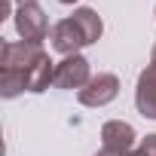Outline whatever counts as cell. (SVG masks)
<instances>
[{
    "label": "cell",
    "instance_id": "52a82bcc",
    "mask_svg": "<svg viewBox=\"0 0 156 156\" xmlns=\"http://www.w3.org/2000/svg\"><path fill=\"white\" fill-rule=\"evenodd\" d=\"M101 141H104V147H107V150L132 153V147H135L138 135H135V129H132L129 122H122V119H110V122H104V126H101Z\"/></svg>",
    "mask_w": 156,
    "mask_h": 156
},
{
    "label": "cell",
    "instance_id": "9a60e30c",
    "mask_svg": "<svg viewBox=\"0 0 156 156\" xmlns=\"http://www.w3.org/2000/svg\"><path fill=\"white\" fill-rule=\"evenodd\" d=\"M25 3H37V0H19V6H25Z\"/></svg>",
    "mask_w": 156,
    "mask_h": 156
},
{
    "label": "cell",
    "instance_id": "4fadbf2b",
    "mask_svg": "<svg viewBox=\"0 0 156 156\" xmlns=\"http://www.w3.org/2000/svg\"><path fill=\"white\" fill-rule=\"evenodd\" d=\"M129 156H147V153H144V150H141V147H138V150H132V153H129Z\"/></svg>",
    "mask_w": 156,
    "mask_h": 156
},
{
    "label": "cell",
    "instance_id": "7a4b0ae2",
    "mask_svg": "<svg viewBox=\"0 0 156 156\" xmlns=\"http://www.w3.org/2000/svg\"><path fill=\"white\" fill-rule=\"evenodd\" d=\"M16 31L22 34V40L40 46L46 40V34H49V19H46V12L37 3H25L16 12Z\"/></svg>",
    "mask_w": 156,
    "mask_h": 156
},
{
    "label": "cell",
    "instance_id": "5bb4252c",
    "mask_svg": "<svg viewBox=\"0 0 156 156\" xmlns=\"http://www.w3.org/2000/svg\"><path fill=\"white\" fill-rule=\"evenodd\" d=\"M150 64H156V46H153V55H150Z\"/></svg>",
    "mask_w": 156,
    "mask_h": 156
},
{
    "label": "cell",
    "instance_id": "8fae6325",
    "mask_svg": "<svg viewBox=\"0 0 156 156\" xmlns=\"http://www.w3.org/2000/svg\"><path fill=\"white\" fill-rule=\"evenodd\" d=\"M95 156H129V153H119V150H107V147H101Z\"/></svg>",
    "mask_w": 156,
    "mask_h": 156
},
{
    "label": "cell",
    "instance_id": "277c9868",
    "mask_svg": "<svg viewBox=\"0 0 156 156\" xmlns=\"http://www.w3.org/2000/svg\"><path fill=\"white\" fill-rule=\"evenodd\" d=\"M116 95H119V80H116L113 73H98V76H92L89 86L76 92L80 104H86V107H104V104H110Z\"/></svg>",
    "mask_w": 156,
    "mask_h": 156
},
{
    "label": "cell",
    "instance_id": "8992f818",
    "mask_svg": "<svg viewBox=\"0 0 156 156\" xmlns=\"http://www.w3.org/2000/svg\"><path fill=\"white\" fill-rule=\"evenodd\" d=\"M135 104L141 116L156 119V64H147L138 76V89H135Z\"/></svg>",
    "mask_w": 156,
    "mask_h": 156
},
{
    "label": "cell",
    "instance_id": "30bf717a",
    "mask_svg": "<svg viewBox=\"0 0 156 156\" xmlns=\"http://www.w3.org/2000/svg\"><path fill=\"white\" fill-rule=\"evenodd\" d=\"M141 150H144L147 156H156V135H147V138H141Z\"/></svg>",
    "mask_w": 156,
    "mask_h": 156
},
{
    "label": "cell",
    "instance_id": "3957f363",
    "mask_svg": "<svg viewBox=\"0 0 156 156\" xmlns=\"http://www.w3.org/2000/svg\"><path fill=\"white\" fill-rule=\"evenodd\" d=\"M40 55H43V49L37 43H28V40H22V43H3V46H0V70H25L28 73L40 61Z\"/></svg>",
    "mask_w": 156,
    "mask_h": 156
},
{
    "label": "cell",
    "instance_id": "5b68a950",
    "mask_svg": "<svg viewBox=\"0 0 156 156\" xmlns=\"http://www.w3.org/2000/svg\"><path fill=\"white\" fill-rule=\"evenodd\" d=\"M89 61L83 55H67L55 64V86L58 89H86L89 86Z\"/></svg>",
    "mask_w": 156,
    "mask_h": 156
},
{
    "label": "cell",
    "instance_id": "6da1fadb",
    "mask_svg": "<svg viewBox=\"0 0 156 156\" xmlns=\"http://www.w3.org/2000/svg\"><path fill=\"white\" fill-rule=\"evenodd\" d=\"M101 31H104L101 16L95 9H86L83 6V9H76L70 19H61L52 28V37L49 40H52V49L67 58V55H80L83 46L98 43L101 40Z\"/></svg>",
    "mask_w": 156,
    "mask_h": 156
},
{
    "label": "cell",
    "instance_id": "7c38bea8",
    "mask_svg": "<svg viewBox=\"0 0 156 156\" xmlns=\"http://www.w3.org/2000/svg\"><path fill=\"white\" fill-rule=\"evenodd\" d=\"M9 9H12L9 0H0V19H6V16H9Z\"/></svg>",
    "mask_w": 156,
    "mask_h": 156
},
{
    "label": "cell",
    "instance_id": "ba28073f",
    "mask_svg": "<svg viewBox=\"0 0 156 156\" xmlns=\"http://www.w3.org/2000/svg\"><path fill=\"white\" fill-rule=\"evenodd\" d=\"M49 83H55V61L43 52L40 61L28 70V92H46Z\"/></svg>",
    "mask_w": 156,
    "mask_h": 156
},
{
    "label": "cell",
    "instance_id": "9c48e42d",
    "mask_svg": "<svg viewBox=\"0 0 156 156\" xmlns=\"http://www.w3.org/2000/svg\"><path fill=\"white\" fill-rule=\"evenodd\" d=\"M28 89V73L25 70H0V95L16 98Z\"/></svg>",
    "mask_w": 156,
    "mask_h": 156
},
{
    "label": "cell",
    "instance_id": "2e32d148",
    "mask_svg": "<svg viewBox=\"0 0 156 156\" xmlns=\"http://www.w3.org/2000/svg\"><path fill=\"white\" fill-rule=\"evenodd\" d=\"M58 3H76V0H58Z\"/></svg>",
    "mask_w": 156,
    "mask_h": 156
}]
</instances>
